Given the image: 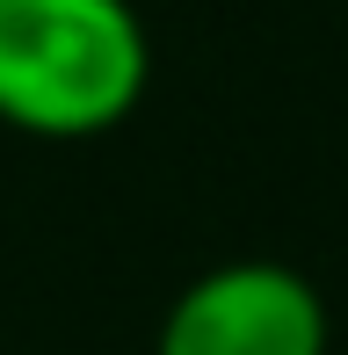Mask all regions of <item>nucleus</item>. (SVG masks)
Wrapping results in <instances>:
<instances>
[{
  "mask_svg": "<svg viewBox=\"0 0 348 355\" xmlns=\"http://www.w3.org/2000/svg\"><path fill=\"white\" fill-rule=\"evenodd\" d=\"M153 44L131 0H0V123L102 138L146 102Z\"/></svg>",
  "mask_w": 348,
  "mask_h": 355,
  "instance_id": "f257e3e1",
  "label": "nucleus"
},
{
  "mask_svg": "<svg viewBox=\"0 0 348 355\" xmlns=\"http://www.w3.org/2000/svg\"><path fill=\"white\" fill-rule=\"evenodd\" d=\"M153 355H327V297L290 261H218L167 304Z\"/></svg>",
  "mask_w": 348,
  "mask_h": 355,
  "instance_id": "f03ea898",
  "label": "nucleus"
}]
</instances>
